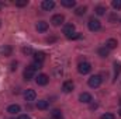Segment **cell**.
Returning a JSON list of instances; mask_svg holds the SVG:
<instances>
[{
  "instance_id": "6da1fadb",
  "label": "cell",
  "mask_w": 121,
  "mask_h": 119,
  "mask_svg": "<svg viewBox=\"0 0 121 119\" xmlns=\"http://www.w3.org/2000/svg\"><path fill=\"white\" fill-rule=\"evenodd\" d=\"M90 70H91V64L89 62H80L78 64V71L80 74H87V73H90Z\"/></svg>"
},
{
  "instance_id": "7a4b0ae2",
  "label": "cell",
  "mask_w": 121,
  "mask_h": 119,
  "mask_svg": "<svg viewBox=\"0 0 121 119\" xmlns=\"http://www.w3.org/2000/svg\"><path fill=\"white\" fill-rule=\"evenodd\" d=\"M101 81H103V79H101V76H99V74H94V76H91L90 79H89V86H90L91 88H97L100 84H101Z\"/></svg>"
},
{
  "instance_id": "3957f363",
  "label": "cell",
  "mask_w": 121,
  "mask_h": 119,
  "mask_svg": "<svg viewBox=\"0 0 121 119\" xmlns=\"http://www.w3.org/2000/svg\"><path fill=\"white\" fill-rule=\"evenodd\" d=\"M101 28V23L96 18H90L89 20V30L90 31H99Z\"/></svg>"
},
{
  "instance_id": "277c9868",
  "label": "cell",
  "mask_w": 121,
  "mask_h": 119,
  "mask_svg": "<svg viewBox=\"0 0 121 119\" xmlns=\"http://www.w3.org/2000/svg\"><path fill=\"white\" fill-rule=\"evenodd\" d=\"M35 81H37L38 86H47L48 81H49V77L47 74H38L37 79H35Z\"/></svg>"
},
{
  "instance_id": "5b68a950",
  "label": "cell",
  "mask_w": 121,
  "mask_h": 119,
  "mask_svg": "<svg viewBox=\"0 0 121 119\" xmlns=\"http://www.w3.org/2000/svg\"><path fill=\"white\" fill-rule=\"evenodd\" d=\"M63 20H65V17H63L62 14H55V16L51 18V23H52V25L58 27V25H60V24L63 23Z\"/></svg>"
},
{
  "instance_id": "8992f818",
  "label": "cell",
  "mask_w": 121,
  "mask_h": 119,
  "mask_svg": "<svg viewBox=\"0 0 121 119\" xmlns=\"http://www.w3.org/2000/svg\"><path fill=\"white\" fill-rule=\"evenodd\" d=\"M34 73H35V69H34V67L30 64V66L24 70V79H26L27 81H28V80H31V79L34 77Z\"/></svg>"
},
{
  "instance_id": "52a82bcc",
  "label": "cell",
  "mask_w": 121,
  "mask_h": 119,
  "mask_svg": "<svg viewBox=\"0 0 121 119\" xmlns=\"http://www.w3.org/2000/svg\"><path fill=\"white\" fill-rule=\"evenodd\" d=\"M41 7H42L44 10L49 11V10H52V8L55 7V1H52V0H44V1L41 3Z\"/></svg>"
},
{
  "instance_id": "ba28073f",
  "label": "cell",
  "mask_w": 121,
  "mask_h": 119,
  "mask_svg": "<svg viewBox=\"0 0 121 119\" xmlns=\"http://www.w3.org/2000/svg\"><path fill=\"white\" fill-rule=\"evenodd\" d=\"M63 34L69 38L70 35H73L75 34V25L73 24H66L65 27H63Z\"/></svg>"
},
{
  "instance_id": "9c48e42d",
  "label": "cell",
  "mask_w": 121,
  "mask_h": 119,
  "mask_svg": "<svg viewBox=\"0 0 121 119\" xmlns=\"http://www.w3.org/2000/svg\"><path fill=\"white\" fill-rule=\"evenodd\" d=\"M35 97H37V94H35L34 90H27V91L24 92V98H26V101H34Z\"/></svg>"
},
{
  "instance_id": "30bf717a",
  "label": "cell",
  "mask_w": 121,
  "mask_h": 119,
  "mask_svg": "<svg viewBox=\"0 0 121 119\" xmlns=\"http://www.w3.org/2000/svg\"><path fill=\"white\" fill-rule=\"evenodd\" d=\"M35 28H37L38 32H45V31L48 30V23H45V21H39V23H37Z\"/></svg>"
},
{
  "instance_id": "8fae6325",
  "label": "cell",
  "mask_w": 121,
  "mask_h": 119,
  "mask_svg": "<svg viewBox=\"0 0 121 119\" xmlns=\"http://www.w3.org/2000/svg\"><path fill=\"white\" fill-rule=\"evenodd\" d=\"M79 99H80V102L89 104V102H91V95L89 94V92H82L80 97H79Z\"/></svg>"
},
{
  "instance_id": "7c38bea8",
  "label": "cell",
  "mask_w": 121,
  "mask_h": 119,
  "mask_svg": "<svg viewBox=\"0 0 121 119\" xmlns=\"http://www.w3.org/2000/svg\"><path fill=\"white\" fill-rule=\"evenodd\" d=\"M73 87H75V86H73L72 81H65V83L62 84V91H63V92H70V91L73 90Z\"/></svg>"
},
{
  "instance_id": "4fadbf2b",
  "label": "cell",
  "mask_w": 121,
  "mask_h": 119,
  "mask_svg": "<svg viewBox=\"0 0 121 119\" xmlns=\"http://www.w3.org/2000/svg\"><path fill=\"white\" fill-rule=\"evenodd\" d=\"M34 60H35L37 63H42V62L45 60V53H44V52H35V53H34Z\"/></svg>"
},
{
  "instance_id": "5bb4252c",
  "label": "cell",
  "mask_w": 121,
  "mask_h": 119,
  "mask_svg": "<svg viewBox=\"0 0 121 119\" xmlns=\"http://www.w3.org/2000/svg\"><path fill=\"white\" fill-rule=\"evenodd\" d=\"M117 39H114V38H110L107 42H106V48L107 49H114V48H117Z\"/></svg>"
},
{
  "instance_id": "9a60e30c",
  "label": "cell",
  "mask_w": 121,
  "mask_h": 119,
  "mask_svg": "<svg viewBox=\"0 0 121 119\" xmlns=\"http://www.w3.org/2000/svg\"><path fill=\"white\" fill-rule=\"evenodd\" d=\"M60 4H62L63 7H69V8H72V7L76 6V1H75V0H60Z\"/></svg>"
},
{
  "instance_id": "2e32d148",
  "label": "cell",
  "mask_w": 121,
  "mask_h": 119,
  "mask_svg": "<svg viewBox=\"0 0 121 119\" xmlns=\"http://www.w3.org/2000/svg\"><path fill=\"white\" fill-rule=\"evenodd\" d=\"M7 112H9V114H18V112H20V105H17V104L10 105V107L7 108Z\"/></svg>"
},
{
  "instance_id": "e0dca14e",
  "label": "cell",
  "mask_w": 121,
  "mask_h": 119,
  "mask_svg": "<svg viewBox=\"0 0 121 119\" xmlns=\"http://www.w3.org/2000/svg\"><path fill=\"white\" fill-rule=\"evenodd\" d=\"M121 73V63L120 62H114V79H117Z\"/></svg>"
},
{
  "instance_id": "ac0fdd59",
  "label": "cell",
  "mask_w": 121,
  "mask_h": 119,
  "mask_svg": "<svg viewBox=\"0 0 121 119\" xmlns=\"http://www.w3.org/2000/svg\"><path fill=\"white\" fill-rule=\"evenodd\" d=\"M37 108H38V109H47V108H48V101H45V99L38 101V102H37Z\"/></svg>"
},
{
  "instance_id": "d6986e66",
  "label": "cell",
  "mask_w": 121,
  "mask_h": 119,
  "mask_svg": "<svg viewBox=\"0 0 121 119\" xmlns=\"http://www.w3.org/2000/svg\"><path fill=\"white\" fill-rule=\"evenodd\" d=\"M94 11H96L97 16H104V14H106V7H104V6H97V7L94 8Z\"/></svg>"
},
{
  "instance_id": "ffe728a7",
  "label": "cell",
  "mask_w": 121,
  "mask_h": 119,
  "mask_svg": "<svg viewBox=\"0 0 121 119\" xmlns=\"http://www.w3.org/2000/svg\"><path fill=\"white\" fill-rule=\"evenodd\" d=\"M97 53H99L101 58H107V56H108V49H107L106 46H104V48H100V49L97 51Z\"/></svg>"
},
{
  "instance_id": "44dd1931",
  "label": "cell",
  "mask_w": 121,
  "mask_h": 119,
  "mask_svg": "<svg viewBox=\"0 0 121 119\" xmlns=\"http://www.w3.org/2000/svg\"><path fill=\"white\" fill-rule=\"evenodd\" d=\"M86 10H87V8H86L85 6H83V7H78L76 11H75V14H76V16H83V14L86 13Z\"/></svg>"
},
{
  "instance_id": "7402d4cb",
  "label": "cell",
  "mask_w": 121,
  "mask_h": 119,
  "mask_svg": "<svg viewBox=\"0 0 121 119\" xmlns=\"http://www.w3.org/2000/svg\"><path fill=\"white\" fill-rule=\"evenodd\" d=\"M1 53H3L4 56H10V53H11V48H10V46H4V48H1Z\"/></svg>"
},
{
  "instance_id": "603a6c76",
  "label": "cell",
  "mask_w": 121,
  "mask_h": 119,
  "mask_svg": "<svg viewBox=\"0 0 121 119\" xmlns=\"http://www.w3.org/2000/svg\"><path fill=\"white\" fill-rule=\"evenodd\" d=\"M111 6H113L116 10H121V0H113Z\"/></svg>"
},
{
  "instance_id": "cb8c5ba5",
  "label": "cell",
  "mask_w": 121,
  "mask_h": 119,
  "mask_svg": "<svg viewBox=\"0 0 121 119\" xmlns=\"http://www.w3.org/2000/svg\"><path fill=\"white\" fill-rule=\"evenodd\" d=\"M27 4H28L27 0H18V1H16V6H17V7H24V6H27Z\"/></svg>"
},
{
  "instance_id": "d4e9b609",
  "label": "cell",
  "mask_w": 121,
  "mask_h": 119,
  "mask_svg": "<svg viewBox=\"0 0 121 119\" xmlns=\"http://www.w3.org/2000/svg\"><path fill=\"white\" fill-rule=\"evenodd\" d=\"M23 52H24L26 55H31V53H32V49H31L30 46H26V48H23Z\"/></svg>"
},
{
  "instance_id": "484cf974",
  "label": "cell",
  "mask_w": 121,
  "mask_h": 119,
  "mask_svg": "<svg viewBox=\"0 0 121 119\" xmlns=\"http://www.w3.org/2000/svg\"><path fill=\"white\" fill-rule=\"evenodd\" d=\"M101 119H114V115L113 114H104V115H101Z\"/></svg>"
},
{
  "instance_id": "4316f807",
  "label": "cell",
  "mask_w": 121,
  "mask_h": 119,
  "mask_svg": "<svg viewBox=\"0 0 121 119\" xmlns=\"http://www.w3.org/2000/svg\"><path fill=\"white\" fill-rule=\"evenodd\" d=\"M60 115H62V114H60L59 109H54V111H52V116H54V118H56V116H60Z\"/></svg>"
},
{
  "instance_id": "83f0119b",
  "label": "cell",
  "mask_w": 121,
  "mask_h": 119,
  "mask_svg": "<svg viewBox=\"0 0 121 119\" xmlns=\"http://www.w3.org/2000/svg\"><path fill=\"white\" fill-rule=\"evenodd\" d=\"M110 21H118V16H116V14L110 16Z\"/></svg>"
},
{
  "instance_id": "f1b7e54d",
  "label": "cell",
  "mask_w": 121,
  "mask_h": 119,
  "mask_svg": "<svg viewBox=\"0 0 121 119\" xmlns=\"http://www.w3.org/2000/svg\"><path fill=\"white\" fill-rule=\"evenodd\" d=\"M78 38H80V34H75V35L69 36V39H78Z\"/></svg>"
},
{
  "instance_id": "f546056e",
  "label": "cell",
  "mask_w": 121,
  "mask_h": 119,
  "mask_svg": "<svg viewBox=\"0 0 121 119\" xmlns=\"http://www.w3.org/2000/svg\"><path fill=\"white\" fill-rule=\"evenodd\" d=\"M18 119H30V116H28V115H20Z\"/></svg>"
},
{
  "instance_id": "4dcf8cb0",
  "label": "cell",
  "mask_w": 121,
  "mask_h": 119,
  "mask_svg": "<svg viewBox=\"0 0 121 119\" xmlns=\"http://www.w3.org/2000/svg\"><path fill=\"white\" fill-rule=\"evenodd\" d=\"M11 66H13V67H11V70H16V69H17V67H16V66H17V62H14Z\"/></svg>"
},
{
  "instance_id": "1f68e13d",
  "label": "cell",
  "mask_w": 121,
  "mask_h": 119,
  "mask_svg": "<svg viewBox=\"0 0 121 119\" xmlns=\"http://www.w3.org/2000/svg\"><path fill=\"white\" fill-rule=\"evenodd\" d=\"M54 119H63V116L60 115V116H56V118H54Z\"/></svg>"
},
{
  "instance_id": "d6a6232c",
  "label": "cell",
  "mask_w": 121,
  "mask_h": 119,
  "mask_svg": "<svg viewBox=\"0 0 121 119\" xmlns=\"http://www.w3.org/2000/svg\"><path fill=\"white\" fill-rule=\"evenodd\" d=\"M118 115H120V116H121V109H120V111H118Z\"/></svg>"
}]
</instances>
